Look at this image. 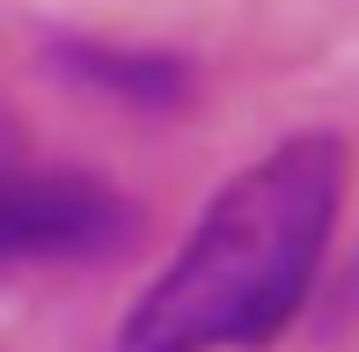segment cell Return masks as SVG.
<instances>
[{
    "label": "cell",
    "instance_id": "6da1fadb",
    "mask_svg": "<svg viewBox=\"0 0 359 352\" xmlns=\"http://www.w3.org/2000/svg\"><path fill=\"white\" fill-rule=\"evenodd\" d=\"M345 147L301 133L227 176L176 257L147 279L118 352H242L286 330L308 301L323 243L337 228Z\"/></svg>",
    "mask_w": 359,
    "mask_h": 352
},
{
    "label": "cell",
    "instance_id": "7a4b0ae2",
    "mask_svg": "<svg viewBox=\"0 0 359 352\" xmlns=\"http://www.w3.org/2000/svg\"><path fill=\"white\" fill-rule=\"evenodd\" d=\"M133 235V205L103 176L74 169H0V264H81Z\"/></svg>",
    "mask_w": 359,
    "mask_h": 352
},
{
    "label": "cell",
    "instance_id": "3957f363",
    "mask_svg": "<svg viewBox=\"0 0 359 352\" xmlns=\"http://www.w3.org/2000/svg\"><path fill=\"white\" fill-rule=\"evenodd\" d=\"M59 74L88 81L95 95H118V103H184V67L154 52H118V44H67Z\"/></svg>",
    "mask_w": 359,
    "mask_h": 352
},
{
    "label": "cell",
    "instance_id": "277c9868",
    "mask_svg": "<svg viewBox=\"0 0 359 352\" xmlns=\"http://www.w3.org/2000/svg\"><path fill=\"white\" fill-rule=\"evenodd\" d=\"M15 162H22V125L0 110V169H15Z\"/></svg>",
    "mask_w": 359,
    "mask_h": 352
}]
</instances>
